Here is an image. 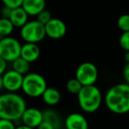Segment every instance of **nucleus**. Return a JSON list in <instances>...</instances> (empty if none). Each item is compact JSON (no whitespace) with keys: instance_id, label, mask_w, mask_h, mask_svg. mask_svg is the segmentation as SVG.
I'll return each mask as SVG.
<instances>
[{"instance_id":"23","label":"nucleus","mask_w":129,"mask_h":129,"mask_svg":"<svg viewBox=\"0 0 129 129\" xmlns=\"http://www.w3.org/2000/svg\"><path fill=\"white\" fill-rule=\"evenodd\" d=\"M16 127L14 121L7 118H0V129H14Z\"/></svg>"},{"instance_id":"11","label":"nucleus","mask_w":129,"mask_h":129,"mask_svg":"<svg viewBox=\"0 0 129 129\" xmlns=\"http://www.w3.org/2000/svg\"><path fill=\"white\" fill-rule=\"evenodd\" d=\"M64 125L68 129H87L88 122L86 117L81 113L73 112L66 118Z\"/></svg>"},{"instance_id":"3","label":"nucleus","mask_w":129,"mask_h":129,"mask_svg":"<svg viewBox=\"0 0 129 129\" xmlns=\"http://www.w3.org/2000/svg\"><path fill=\"white\" fill-rule=\"evenodd\" d=\"M76 95L79 106L86 113L95 112L104 101L102 92L95 84L82 86Z\"/></svg>"},{"instance_id":"29","label":"nucleus","mask_w":129,"mask_h":129,"mask_svg":"<svg viewBox=\"0 0 129 129\" xmlns=\"http://www.w3.org/2000/svg\"><path fill=\"white\" fill-rule=\"evenodd\" d=\"M4 89V84H3V78L2 75H0V91Z\"/></svg>"},{"instance_id":"21","label":"nucleus","mask_w":129,"mask_h":129,"mask_svg":"<svg viewBox=\"0 0 129 129\" xmlns=\"http://www.w3.org/2000/svg\"><path fill=\"white\" fill-rule=\"evenodd\" d=\"M36 17V20H37L38 21L41 22V23L43 24V25H45V24L52 18V15H51V13H50V12L48 11V10L45 8V9H43V11L40 12Z\"/></svg>"},{"instance_id":"27","label":"nucleus","mask_w":129,"mask_h":129,"mask_svg":"<svg viewBox=\"0 0 129 129\" xmlns=\"http://www.w3.org/2000/svg\"><path fill=\"white\" fill-rule=\"evenodd\" d=\"M6 61L0 56V75H2L6 71Z\"/></svg>"},{"instance_id":"4","label":"nucleus","mask_w":129,"mask_h":129,"mask_svg":"<svg viewBox=\"0 0 129 129\" xmlns=\"http://www.w3.org/2000/svg\"><path fill=\"white\" fill-rule=\"evenodd\" d=\"M47 81L38 73H27L23 76L21 90L26 95L32 98L41 97L47 88Z\"/></svg>"},{"instance_id":"10","label":"nucleus","mask_w":129,"mask_h":129,"mask_svg":"<svg viewBox=\"0 0 129 129\" xmlns=\"http://www.w3.org/2000/svg\"><path fill=\"white\" fill-rule=\"evenodd\" d=\"M20 123L30 129L38 127L43 121V111L36 107H27L20 117Z\"/></svg>"},{"instance_id":"5","label":"nucleus","mask_w":129,"mask_h":129,"mask_svg":"<svg viewBox=\"0 0 129 129\" xmlns=\"http://www.w3.org/2000/svg\"><path fill=\"white\" fill-rule=\"evenodd\" d=\"M20 37L25 43H38L42 42L46 36L44 25L37 20H27L20 27Z\"/></svg>"},{"instance_id":"25","label":"nucleus","mask_w":129,"mask_h":129,"mask_svg":"<svg viewBox=\"0 0 129 129\" xmlns=\"http://www.w3.org/2000/svg\"><path fill=\"white\" fill-rule=\"evenodd\" d=\"M12 8L8 7L6 6H4L1 9V16L3 18H8L9 19L10 15H11V13H12Z\"/></svg>"},{"instance_id":"28","label":"nucleus","mask_w":129,"mask_h":129,"mask_svg":"<svg viewBox=\"0 0 129 129\" xmlns=\"http://www.w3.org/2000/svg\"><path fill=\"white\" fill-rule=\"evenodd\" d=\"M125 60L126 63H129V50H126L125 54Z\"/></svg>"},{"instance_id":"24","label":"nucleus","mask_w":129,"mask_h":129,"mask_svg":"<svg viewBox=\"0 0 129 129\" xmlns=\"http://www.w3.org/2000/svg\"><path fill=\"white\" fill-rule=\"evenodd\" d=\"M1 1L3 2L4 6H8L12 9L21 6V4L23 2V0H1Z\"/></svg>"},{"instance_id":"19","label":"nucleus","mask_w":129,"mask_h":129,"mask_svg":"<svg viewBox=\"0 0 129 129\" xmlns=\"http://www.w3.org/2000/svg\"><path fill=\"white\" fill-rule=\"evenodd\" d=\"M66 88H67V90L70 94L77 95L80 90H81V88H82V84L74 77L72 78V79H69L67 81V84H66Z\"/></svg>"},{"instance_id":"22","label":"nucleus","mask_w":129,"mask_h":129,"mask_svg":"<svg viewBox=\"0 0 129 129\" xmlns=\"http://www.w3.org/2000/svg\"><path fill=\"white\" fill-rule=\"evenodd\" d=\"M118 43H119V46L124 50H125V51L129 50V31L122 32V34L119 36Z\"/></svg>"},{"instance_id":"26","label":"nucleus","mask_w":129,"mask_h":129,"mask_svg":"<svg viewBox=\"0 0 129 129\" xmlns=\"http://www.w3.org/2000/svg\"><path fill=\"white\" fill-rule=\"evenodd\" d=\"M123 78L125 82L129 84V63H126L123 68Z\"/></svg>"},{"instance_id":"9","label":"nucleus","mask_w":129,"mask_h":129,"mask_svg":"<svg viewBox=\"0 0 129 129\" xmlns=\"http://www.w3.org/2000/svg\"><path fill=\"white\" fill-rule=\"evenodd\" d=\"M23 76L21 74L16 72L13 69L6 71L2 74L4 88L9 92H17L21 89Z\"/></svg>"},{"instance_id":"8","label":"nucleus","mask_w":129,"mask_h":129,"mask_svg":"<svg viewBox=\"0 0 129 129\" xmlns=\"http://www.w3.org/2000/svg\"><path fill=\"white\" fill-rule=\"evenodd\" d=\"M46 36L53 40H58L63 38L67 34V25L62 20L52 17L44 25Z\"/></svg>"},{"instance_id":"1","label":"nucleus","mask_w":129,"mask_h":129,"mask_svg":"<svg viewBox=\"0 0 129 129\" xmlns=\"http://www.w3.org/2000/svg\"><path fill=\"white\" fill-rule=\"evenodd\" d=\"M104 102L107 109L118 115L129 112V84L117 83L106 91Z\"/></svg>"},{"instance_id":"13","label":"nucleus","mask_w":129,"mask_h":129,"mask_svg":"<svg viewBox=\"0 0 129 129\" xmlns=\"http://www.w3.org/2000/svg\"><path fill=\"white\" fill-rule=\"evenodd\" d=\"M21 7L28 16H36L40 12L46 8V0H23Z\"/></svg>"},{"instance_id":"6","label":"nucleus","mask_w":129,"mask_h":129,"mask_svg":"<svg viewBox=\"0 0 129 129\" xmlns=\"http://www.w3.org/2000/svg\"><path fill=\"white\" fill-rule=\"evenodd\" d=\"M21 43L12 36L0 37V56L6 61L12 62L20 56Z\"/></svg>"},{"instance_id":"15","label":"nucleus","mask_w":129,"mask_h":129,"mask_svg":"<svg viewBox=\"0 0 129 129\" xmlns=\"http://www.w3.org/2000/svg\"><path fill=\"white\" fill-rule=\"evenodd\" d=\"M41 97L43 103L48 106H55L60 102L61 93L57 88H52V87H47Z\"/></svg>"},{"instance_id":"14","label":"nucleus","mask_w":129,"mask_h":129,"mask_svg":"<svg viewBox=\"0 0 129 129\" xmlns=\"http://www.w3.org/2000/svg\"><path fill=\"white\" fill-rule=\"evenodd\" d=\"M9 19L15 27H21L28 20V14L21 6H19L12 10Z\"/></svg>"},{"instance_id":"20","label":"nucleus","mask_w":129,"mask_h":129,"mask_svg":"<svg viewBox=\"0 0 129 129\" xmlns=\"http://www.w3.org/2000/svg\"><path fill=\"white\" fill-rule=\"evenodd\" d=\"M118 27L122 31H129V14H122L117 20Z\"/></svg>"},{"instance_id":"12","label":"nucleus","mask_w":129,"mask_h":129,"mask_svg":"<svg viewBox=\"0 0 129 129\" xmlns=\"http://www.w3.org/2000/svg\"><path fill=\"white\" fill-rule=\"evenodd\" d=\"M41 50L37 43H25L21 44L20 49V57H23L29 63L36 61L40 57Z\"/></svg>"},{"instance_id":"7","label":"nucleus","mask_w":129,"mask_h":129,"mask_svg":"<svg viewBox=\"0 0 129 129\" xmlns=\"http://www.w3.org/2000/svg\"><path fill=\"white\" fill-rule=\"evenodd\" d=\"M75 78L82 86L95 84L98 79V69L93 63L83 62L76 69Z\"/></svg>"},{"instance_id":"17","label":"nucleus","mask_w":129,"mask_h":129,"mask_svg":"<svg viewBox=\"0 0 129 129\" xmlns=\"http://www.w3.org/2000/svg\"><path fill=\"white\" fill-rule=\"evenodd\" d=\"M12 67L14 71L21 74L22 75H25L30 70V63L20 56L16 59L12 61Z\"/></svg>"},{"instance_id":"16","label":"nucleus","mask_w":129,"mask_h":129,"mask_svg":"<svg viewBox=\"0 0 129 129\" xmlns=\"http://www.w3.org/2000/svg\"><path fill=\"white\" fill-rule=\"evenodd\" d=\"M43 121L48 124L51 129L59 128L61 125L59 115L51 109L45 110L44 111H43Z\"/></svg>"},{"instance_id":"2","label":"nucleus","mask_w":129,"mask_h":129,"mask_svg":"<svg viewBox=\"0 0 129 129\" xmlns=\"http://www.w3.org/2000/svg\"><path fill=\"white\" fill-rule=\"evenodd\" d=\"M27 104L23 97L16 92L7 91L0 95V118L17 122L20 119Z\"/></svg>"},{"instance_id":"18","label":"nucleus","mask_w":129,"mask_h":129,"mask_svg":"<svg viewBox=\"0 0 129 129\" xmlns=\"http://www.w3.org/2000/svg\"><path fill=\"white\" fill-rule=\"evenodd\" d=\"M14 26L12 23L10 19L8 18H0V37L8 36L13 32Z\"/></svg>"}]
</instances>
